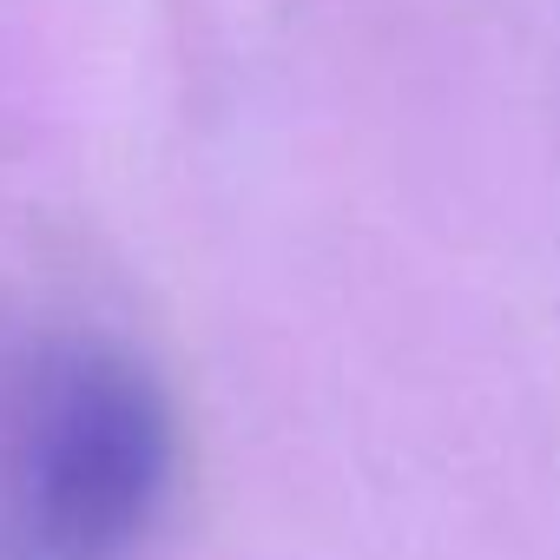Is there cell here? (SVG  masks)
Returning <instances> with one entry per match:
<instances>
[{"mask_svg": "<svg viewBox=\"0 0 560 560\" xmlns=\"http://www.w3.org/2000/svg\"><path fill=\"white\" fill-rule=\"evenodd\" d=\"M172 481L178 416L126 343L0 324V560H139Z\"/></svg>", "mask_w": 560, "mask_h": 560, "instance_id": "cell-1", "label": "cell"}]
</instances>
